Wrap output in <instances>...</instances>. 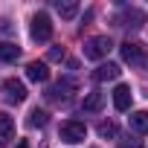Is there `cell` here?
I'll return each mask as SVG.
<instances>
[{
	"label": "cell",
	"mask_w": 148,
	"mask_h": 148,
	"mask_svg": "<svg viewBox=\"0 0 148 148\" xmlns=\"http://www.w3.org/2000/svg\"><path fill=\"white\" fill-rule=\"evenodd\" d=\"M110 38L108 35H96V38H90V41H84V58H90V61H102L108 52H110Z\"/></svg>",
	"instance_id": "cell-1"
},
{
	"label": "cell",
	"mask_w": 148,
	"mask_h": 148,
	"mask_svg": "<svg viewBox=\"0 0 148 148\" xmlns=\"http://www.w3.org/2000/svg\"><path fill=\"white\" fill-rule=\"evenodd\" d=\"M84 136H87V125H84V122H79V119H70V122H64V125H61V139H64V142H70V145L84 142Z\"/></svg>",
	"instance_id": "cell-2"
},
{
	"label": "cell",
	"mask_w": 148,
	"mask_h": 148,
	"mask_svg": "<svg viewBox=\"0 0 148 148\" xmlns=\"http://www.w3.org/2000/svg\"><path fill=\"white\" fill-rule=\"evenodd\" d=\"M32 38L35 41H49L52 38V21H49V15L47 12H38V15H32Z\"/></svg>",
	"instance_id": "cell-3"
},
{
	"label": "cell",
	"mask_w": 148,
	"mask_h": 148,
	"mask_svg": "<svg viewBox=\"0 0 148 148\" xmlns=\"http://www.w3.org/2000/svg\"><path fill=\"white\" fill-rule=\"evenodd\" d=\"M26 79H29V82H38V84L49 82V67H47L44 61H29V64H26Z\"/></svg>",
	"instance_id": "cell-4"
},
{
	"label": "cell",
	"mask_w": 148,
	"mask_h": 148,
	"mask_svg": "<svg viewBox=\"0 0 148 148\" xmlns=\"http://www.w3.org/2000/svg\"><path fill=\"white\" fill-rule=\"evenodd\" d=\"M131 99H134V93H131L128 84H116L113 87V108L116 110H131Z\"/></svg>",
	"instance_id": "cell-5"
},
{
	"label": "cell",
	"mask_w": 148,
	"mask_h": 148,
	"mask_svg": "<svg viewBox=\"0 0 148 148\" xmlns=\"http://www.w3.org/2000/svg\"><path fill=\"white\" fill-rule=\"evenodd\" d=\"M12 139H15V119L6 110H0V145H9Z\"/></svg>",
	"instance_id": "cell-6"
},
{
	"label": "cell",
	"mask_w": 148,
	"mask_h": 148,
	"mask_svg": "<svg viewBox=\"0 0 148 148\" xmlns=\"http://www.w3.org/2000/svg\"><path fill=\"white\" fill-rule=\"evenodd\" d=\"M145 21H148V18H145V12H142V9H125V15L119 18V26H128V29H139Z\"/></svg>",
	"instance_id": "cell-7"
},
{
	"label": "cell",
	"mask_w": 148,
	"mask_h": 148,
	"mask_svg": "<svg viewBox=\"0 0 148 148\" xmlns=\"http://www.w3.org/2000/svg\"><path fill=\"white\" fill-rule=\"evenodd\" d=\"M119 49H122V58H125L128 64H145V58H142V47H139V44H131V41H125Z\"/></svg>",
	"instance_id": "cell-8"
},
{
	"label": "cell",
	"mask_w": 148,
	"mask_h": 148,
	"mask_svg": "<svg viewBox=\"0 0 148 148\" xmlns=\"http://www.w3.org/2000/svg\"><path fill=\"white\" fill-rule=\"evenodd\" d=\"M3 90H6V99H9V102H23V99H26V87H23V82H18V79H9V82L3 84Z\"/></svg>",
	"instance_id": "cell-9"
},
{
	"label": "cell",
	"mask_w": 148,
	"mask_h": 148,
	"mask_svg": "<svg viewBox=\"0 0 148 148\" xmlns=\"http://www.w3.org/2000/svg\"><path fill=\"white\" fill-rule=\"evenodd\" d=\"M119 73H122V70H119L116 64L108 61V64H99V67H96L93 79H96V82H116V79H119Z\"/></svg>",
	"instance_id": "cell-10"
},
{
	"label": "cell",
	"mask_w": 148,
	"mask_h": 148,
	"mask_svg": "<svg viewBox=\"0 0 148 148\" xmlns=\"http://www.w3.org/2000/svg\"><path fill=\"white\" fill-rule=\"evenodd\" d=\"M128 125L134 134H148V110H134L128 116Z\"/></svg>",
	"instance_id": "cell-11"
},
{
	"label": "cell",
	"mask_w": 148,
	"mask_h": 148,
	"mask_svg": "<svg viewBox=\"0 0 148 148\" xmlns=\"http://www.w3.org/2000/svg\"><path fill=\"white\" fill-rule=\"evenodd\" d=\"M70 90H73V84L70 82H61V84H55V87L47 90V99L49 102H67L70 99Z\"/></svg>",
	"instance_id": "cell-12"
},
{
	"label": "cell",
	"mask_w": 148,
	"mask_h": 148,
	"mask_svg": "<svg viewBox=\"0 0 148 148\" xmlns=\"http://www.w3.org/2000/svg\"><path fill=\"white\" fill-rule=\"evenodd\" d=\"M18 58H21V47H18V44H12V41H0V61L12 64V61H18Z\"/></svg>",
	"instance_id": "cell-13"
},
{
	"label": "cell",
	"mask_w": 148,
	"mask_h": 148,
	"mask_svg": "<svg viewBox=\"0 0 148 148\" xmlns=\"http://www.w3.org/2000/svg\"><path fill=\"white\" fill-rule=\"evenodd\" d=\"M102 105H105V93H99V90L87 93V96H84V102H82V108H84V110H102Z\"/></svg>",
	"instance_id": "cell-14"
},
{
	"label": "cell",
	"mask_w": 148,
	"mask_h": 148,
	"mask_svg": "<svg viewBox=\"0 0 148 148\" xmlns=\"http://www.w3.org/2000/svg\"><path fill=\"white\" fill-rule=\"evenodd\" d=\"M55 12L61 15V18H76V12H79V3H61V0H58V3H55Z\"/></svg>",
	"instance_id": "cell-15"
},
{
	"label": "cell",
	"mask_w": 148,
	"mask_h": 148,
	"mask_svg": "<svg viewBox=\"0 0 148 148\" xmlns=\"http://www.w3.org/2000/svg\"><path fill=\"white\" fill-rule=\"evenodd\" d=\"M29 125H32V128H44V125H47V113L35 108V110L29 113Z\"/></svg>",
	"instance_id": "cell-16"
},
{
	"label": "cell",
	"mask_w": 148,
	"mask_h": 148,
	"mask_svg": "<svg viewBox=\"0 0 148 148\" xmlns=\"http://www.w3.org/2000/svg\"><path fill=\"white\" fill-rule=\"evenodd\" d=\"M99 136H105V139H108V136H116V125H113V122H102V125H99Z\"/></svg>",
	"instance_id": "cell-17"
},
{
	"label": "cell",
	"mask_w": 148,
	"mask_h": 148,
	"mask_svg": "<svg viewBox=\"0 0 148 148\" xmlns=\"http://www.w3.org/2000/svg\"><path fill=\"white\" fill-rule=\"evenodd\" d=\"M47 58H49V61H61V58H64V49H61V47H52Z\"/></svg>",
	"instance_id": "cell-18"
},
{
	"label": "cell",
	"mask_w": 148,
	"mask_h": 148,
	"mask_svg": "<svg viewBox=\"0 0 148 148\" xmlns=\"http://www.w3.org/2000/svg\"><path fill=\"white\" fill-rule=\"evenodd\" d=\"M122 148H139V142L134 139V142H122Z\"/></svg>",
	"instance_id": "cell-19"
},
{
	"label": "cell",
	"mask_w": 148,
	"mask_h": 148,
	"mask_svg": "<svg viewBox=\"0 0 148 148\" xmlns=\"http://www.w3.org/2000/svg\"><path fill=\"white\" fill-rule=\"evenodd\" d=\"M18 148H29V142H26V139H21V142H18Z\"/></svg>",
	"instance_id": "cell-20"
}]
</instances>
